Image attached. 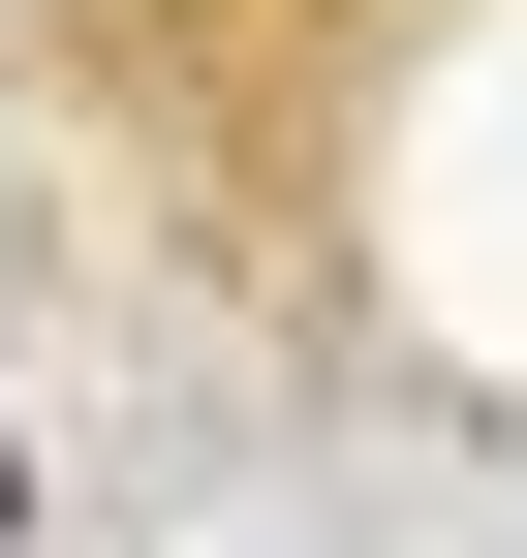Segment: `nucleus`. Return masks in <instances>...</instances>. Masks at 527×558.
Listing matches in <instances>:
<instances>
[{"mask_svg": "<svg viewBox=\"0 0 527 558\" xmlns=\"http://www.w3.org/2000/svg\"><path fill=\"white\" fill-rule=\"evenodd\" d=\"M0 497H32V465H0Z\"/></svg>", "mask_w": 527, "mask_h": 558, "instance_id": "obj_1", "label": "nucleus"}]
</instances>
